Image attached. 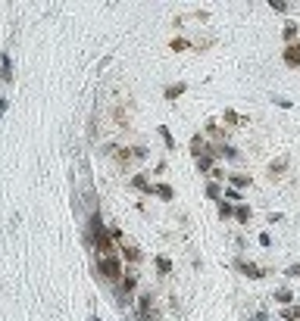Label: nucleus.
I'll use <instances>...</instances> for the list:
<instances>
[{"label":"nucleus","mask_w":300,"mask_h":321,"mask_svg":"<svg viewBox=\"0 0 300 321\" xmlns=\"http://www.w3.org/2000/svg\"><path fill=\"white\" fill-rule=\"evenodd\" d=\"M266 318H269V315H266V312H257V315H253V318H250V321H266Z\"/></svg>","instance_id":"5701e85b"},{"label":"nucleus","mask_w":300,"mask_h":321,"mask_svg":"<svg viewBox=\"0 0 300 321\" xmlns=\"http://www.w3.org/2000/svg\"><path fill=\"white\" fill-rule=\"evenodd\" d=\"M222 156L225 159H238V150L235 147H222Z\"/></svg>","instance_id":"f3484780"},{"label":"nucleus","mask_w":300,"mask_h":321,"mask_svg":"<svg viewBox=\"0 0 300 321\" xmlns=\"http://www.w3.org/2000/svg\"><path fill=\"white\" fill-rule=\"evenodd\" d=\"M297 38V25H288L285 28V41H294Z\"/></svg>","instance_id":"dca6fc26"},{"label":"nucleus","mask_w":300,"mask_h":321,"mask_svg":"<svg viewBox=\"0 0 300 321\" xmlns=\"http://www.w3.org/2000/svg\"><path fill=\"white\" fill-rule=\"evenodd\" d=\"M156 268H159V275H169V271H172V262H169L166 256H159V259H156Z\"/></svg>","instance_id":"0eeeda50"},{"label":"nucleus","mask_w":300,"mask_h":321,"mask_svg":"<svg viewBox=\"0 0 300 321\" xmlns=\"http://www.w3.org/2000/svg\"><path fill=\"white\" fill-rule=\"evenodd\" d=\"M219 215H222V218H228V215H235V209L228 206V203H219Z\"/></svg>","instance_id":"4468645a"},{"label":"nucleus","mask_w":300,"mask_h":321,"mask_svg":"<svg viewBox=\"0 0 300 321\" xmlns=\"http://www.w3.org/2000/svg\"><path fill=\"white\" fill-rule=\"evenodd\" d=\"M282 315H285L288 321H297V318H300V306H288V309H285Z\"/></svg>","instance_id":"9d476101"},{"label":"nucleus","mask_w":300,"mask_h":321,"mask_svg":"<svg viewBox=\"0 0 300 321\" xmlns=\"http://www.w3.org/2000/svg\"><path fill=\"white\" fill-rule=\"evenodd\" d=\"M0 81H3V85L13 81V59H9V53L0 56Z\"/></svg>","instance_id":"f03ea898"},{"label":"nucleus","mask_w":300,"mask_h":321,"mask_svg":"<svg viewBox=\"0 0 300 321\" xmlns=\"http://www.w3.org/2000/svg\"><path fill=\"white\" fill-rule=\"evenodd\" d=\"M132 184H135V187H141V190H150V187H147V178H141V175L132 178Z\"/></svg>","instance_id":"a211bd4d"},{"label":"nucleus","mask_w":300,"mask_h":321,"mask_svg":"<svg viewBox=\"0 0 300 321\" xmlns=\"http://www.w3.org/2000/svg\"><path fill=\"white\" fill-rule=\"evenodd\" d=\"M238 271H241V275H247V278H253V281L263 278V268L253 265V262H244V259H238Z\"/></svg>","instance_id":"7ed1b4c3"},{"label":"nucleus","mask_w":300,"mask_h":321,"mask_svg":"<svg viewBox=\"0 0 300 321\" xmlns=\"http://www.w3.org/2000/svg\"><path fill=\"white\" fill-rule=\"evenodd\" d=\"M153 194L163 197V200H172V187H169V184H159V187H153Z\"/></svg>","instance_id":"6e6552de"},{"label":"nucleus","mask_w":300,"mask_h":321,"mask_svg":"<svg viewBox=\"0 0 300 321\" xmlns=\"http://www.w3.org/2000/svg\"><path fill=\"white\" fill-rule=\"evenodd\" d=\"M235 218L238 221H250V206H238L235 209Z\"/></svg>","instance_id":"1a4fd4ad"},{"label":"nucleus","mask_w":300,"mask_h":321,"mask_svg":"<svg viewBox=\"0 0 300 321\" xmlns=\"http://www.w3.org/2000/svg\"><path fill=\"white\" fill-rule=\"evenodd\" d=\"M159 134H163V140H166V144H169V147H175V140H172V134L166 131V128H159Z\"/></svg>","instance_id":"6ab92c4d"},{"label":"nucleus","mask_w":300,"mask_h":321,"mask_svg":"<svg viewBox=\"0 0 300 321\" xmlns=\"http://www.w3.org/2000/svg\"><path fill=\"white\" fill-rule=\"evenodd\" d=\"M272 9H279V13H285L288 3H282V0H272Z\"/></svg>","instance_id":"aec40b11"},{"label":"nucleus","mask_w":300,"mask_h":321,"mask_svg":"<svg viewBox=\"0 0 300 321\" xmlns=\"http://www.w3.org/2000/svg\"><path fill=\"white\" fill-rule=\"evenodd\" d=\"M138 315L150 318V296H141V303H138Z\"/></svg>","instance_id":"423d86ee"},{"label":"nucleus","mask_w":300,"mask_h":321,"mask_svg":"<svg viewBox=\"0 0 300 321\" xmlns=\"http://www.w3.org/2000/svg\"><path fill=\"white\" fill-rule=\"evenodd\" d=\"M206 197H210V200H219V197H222V190H219L216 184H206Z\"/></svg>","instance_id":"ddd939ff"},{"label":"nucleus","mask_w":300,"mask_h":321,"mask_svg":"<svg viewBox=\"0 0 300 321\" xmlns=\"http://www.w3.org/2000/svg\"><path fill=\"white\" fill-rule=\"evenodd\" d=\"M232 184H235V187H247L250 178H247V175H232Z\"/></svg>","instance_id":"f8f14e48"},{"label":"nucleus","mask_w":300,"mask_h":321,"mask_svg":"<svg viewBox=\"0 0 300 321\" xmlns=\"http://www.w3.org/2000/svg\"><path fill=\"white\" fill-rule=\"evenodd\" d=\"M100 271H103V275H107L110 281H119L122 265H119V259H116V256H100Z\"/></svg>","instance_id":"f257e3e1"},{"label":"nucleus","mask_w":300,"mask_h":321,"mask_svg":"<svg viewBox=\"0 0 300 321\" xmlns=\"http://www.w3.org/2000/svg\"><path fill=\"white\" fill-rule=\"evenodd\" d=\"M291 300H294V293H291V290H288V287H279V290H275V303H282L285 309H288V306H291Z\"/></svg>","instance_id":"39448f33"},{"label":"nucleus","mask_w":300,"mask_h":321,"mask_svg":"<svg viewBox=\"0 0 300 321\" xmlns=\"http://www.w3.org/2000/svg\"><path fill=\"white\" fill-rule=\"evenodd\" d=\"M275 103H279L282 109H291V100H285V97H275Z\"/></svg>","instance_id":"412c9836"},{"label":"nucleus","mask_w":300,"mask_h":321,"mask_svg":"<svg viewBox=\"0 0 300 321\" xmlns=\"http://www.w3.org/2000/svg\"><path fill=\"white\" fill-rule=\"evenodd\" d=\"M288 278H300V262H294V265H288V271H285Z\"/></svg>","instance_id":"2eb2a0df"},{"label":"nucleus","mask_w":300,"mask_h":321,"mask_svg":"<svg viewBox=\"0 0 300 321\" xmlns=\"http://www.w3.org/2000/svg\"><path fill=\"white\" fill-rule=\"evenodd\" d=\"M181 94H184V85H172V88L166 91V97H169V100H175V97H181Z\"/></svg>","instance_id":"9b49d317"},{"label":"nucleus","mask_w":300,"mask_h":321,"mask_svg":"<svg viewBox=\"0 0 300 321\" xmlns=\"http://www.w3.org/2000/svg\"><path fill=\"white\" fill-rule=\"evenodd\" d=\"M6 106H9V100H6V97H0V118H3V112H6Z\"/></svg>","instance_id":"4be33fe9"},{"label":"nucleus","mask_w":300,"mask_h":321,"mask_svg":"<svg viewBox=\"0 0 300 321\" xmlns=\"http://www.w3.org/2000/svg\"><path fill=\"white\" fill-rule=\"evenodd\" d=\"M285 63L291 66V69H300V44H288V50H285Z\"/></svg>","instance_id":"20e7f679"}]
</instances>
